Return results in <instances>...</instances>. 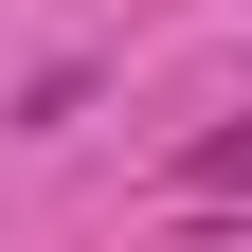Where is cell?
Listing matches in <instances>:
<instances>
[{
    "mask_svg": "<svg viewBox=\"0 0 252 252\" xmlns=\"http://www.w3.org/2000/svg\"><path fill=\"white\" fill-rule=\"evenodd\" d=\"M180 198H252V126H216L198 162H180Z\"/></svg>",
    "mask_w": 252,
    "mask_h": 252,
    "instance_id": "6da1fadb",
    "label": "cell"
}]
</instances>
